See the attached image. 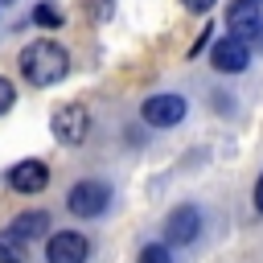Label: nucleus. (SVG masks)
<instances>
[{
    "label": "nucleus",
    "instance_id": "nucleus-1",
    "mask_svg": "<svg viewBox=\"0 0 263 263\" xmlns=\"http://www.w3.org/2000/svg\"><path fill=\"white\" fill-rule=\"evenodd\" d=\"M21 74H25L29 86H53V82H62L70 74V53L58 41L37 37L33 45L21 49Z\"/></svg>",
    "mask_w": 263,
    "mask_h": 263
},
{
    "label": "nucleus",
    "instance_id": "nucleus-2",
    "mask_svg": "<svg viewBox=\"0 0 263 263\" xmlns=\"http://www.w3.org/2000/svg\"><path fill=\"white\" fill-rule=\"evenodd\" d=\"M107 201H111V189H107L103 181H78V185L66 193V205H70V214H78V218H99V214L107 210Z\"/></svg>",
    "mask_w": 263,
    "mask_h": 263
},
{
    "label": "nucleus",
    "instance_id": "nucleus-3",
    "mask_svg": "<svg viewBox=\"0 0 263 263\" xmlns=\"http://www.w3.org/2000/svg\"><path fill=\"white\" fill-rule=\"evenodd\" d=\"M210 66H214L218 74H242V70L251 66V45L238 41L234 33H226L222 41H214V49H210Z\"/></svg>",
    "mask_w": 263,
    "mask_h": 263
},
{
    "label": "nucleus",
    "instance_id": "nucleus-4",
    "mask_svg": "<svg viewBox=\"0 0 263 263\" xmlns=\"http://www.w3.org/2000/svg\"><path fill=\"white\" fill-rule=\"evenodd\" d=\"M86 132H90V115H86L82 103H66V107L53 111V136H58V144L74 148V144L86 140Z\"/></svg>",
    "mask_w": 263,
    "mask_h": 263
},
{
    "label": "nucleus",
    "instance_id": "nucleus-5",
    "mask_svg": "<svg viewBox=\"0 0 263 263\" xmlns=\"http://www.w3.org/2000/svg\"><path fill=\"white\" fill-rule=\"evenodd\" d=\"M140 115L152 127H173V123L185 119V99L181 95H148L144 107H140Z\"/></svg>",
    "mask_w": 263,
    "mask_h": 263
},
{
    "label": "nucleus",
    "instance_id": "nucleus-6",
    "mask_svg": "<svg viewBox=\"0 0 263 263\" xmlns=\"http://www.w3.org/2000/svg\"><path fill=\"white\" fill-rule=\"evenodd\" d=\"M197 230H201L197 205H177V210L164 218V242H173V247H189V242L197 238Z\"/></svg>",
    "mask_w": 263,
    "mask_h": 263
},
{
    "label": "nucleus",
    "instance_id": "nucleus-7",
    "mask_svg": "<svg viewBox=\"0 0 263 263\" xmlns=\"http://www.w3.org/2000/svg\"><path fill=\"white\" fill-rule=\"evenodd\" d=\"M86 255H90V242L78 230H58L45 242V259L49 263H86Z\"/></svg>",
    "mask_w": 263,
    "mask_h": 263
},
{
    "label": "nucleus",
    "instance_id": "nucleus-8",
    "mask_svg": "<svg viewBox=\"0 0 263 263\" xmlns=\"http://www.w3.org/2000/svg\"><path fill=\"white\" fill-rule=\"evenodd\" d=\"M226 29L238 37V41H263V12H259V4H234L230 12H226Z\"/></svg>",
    "mask_w": 263,
    "mask_h": 263
},
{
    "label": "nucleus",
    "instance_id": "nucleus-9",
    "mask_svg": "<svg viewBox=\"0 0 263 263\" xmlns=\"http://www.w3.org/2000/svg\"><path fill=\"white\" fill-rule=\"evenodd\" d=\"M8 185H12L16 193H41V189L49 185V168H45L41 160H21V164H12Z\"/></svg>",
    "mask_w": 263,
    "mask_h": 263
},
{
    "label": "nucleus",
    "instance_id": "nucleus-10",
    "mask_svg": "<svg viewBox=\"0 0 263 263\" xmlns=\"http://www.w3.org/2000/svg\"><path fill=\"white\" fill-rule=\"evenodd\" d=\"M8 230H16V234L29 242V238H37V234H45V230H49V214H45V210H29V214H16V222H12Z\"/></svg>",
    "mask_w": 263,
    "mask_h": 263
},
{
    "label": "nucleus",
    "instance_id": "nucleus-11",
    "mask_svg": "<svg viewBox=\"0 0 263 263\" xmlns=\"http://www.w3.org/2000/svg\"><path fill=\"white\" fill-rule=\"evenodd\" d=\"M0 263H29V247L16 230H0Z\"/></svg>",
    "mask_w": 263,
    "mask_h": 263
},
{
    "label": "nucleus",
    "instance_id": "nucleus-12",
    "mask_svg": "<svg viewBox=\"0 0 263 263\" xmlns=\"http://www.w3.org/2000/svg\"><path fill=\"white\" fill-rule=\"evenodd\" d=\"M33 21H37L41 29H58V25H62V12L49 8V4H37V8H33Z\"/></svg>",
    "mask_w": 263,
    "mask_h": 263
},
{
    "label": "nucleus",
    "instance_id": "nucleus-13",
    "mask_svg": "<svg viewBox=\"0 0 263 263\" xmlns=\"http://www.w3.org/2000/svg\"><path fill=\"white\" fill-rule=\"evenodd\" d=\"M140 263H173V255H168L164 242H148V247L140 251Z\"/></svg>",
    "mask_w": 263,
    "mask_h": 263
},
{
    "label": "nucleus",
    "instance_id": "nucleus-14",
    "mask_svg": "<svg viewBox=\"0 0 263 263\" xmlns=\"http://www.w3.org/2000/svg\"><path fill=\"white\" fill-rule=\"evenodd\" d=\"M12 99H16V90H12V82L8 78H0V115L12 107Z\"/></svg>",
    "mask_w": 263,
    "mask_h": 263
},
{
    "label": "nucleus",
    "instance_id": "nucleus-15",
    "mask_svg": "<svg viewBox=\"0 0 263 263\" xmlns=\"http://www.w3.org/2000/svg\"><path fill=\"white\" fill-rule=\"evenodd\" d=\"M90 16L95 21H107L111 16V0H90Z\"/></svg>",
    "mask_w": 263,
    "mask_h": 263
},
{
    "label": "nucleus",
    "instance_id": "nucleus-16",
    "mask_svg": "<svg viewBox=\"0 0 263 263\" xmlns=\"http://www.w3.org/2000/svg\"><path fill=\"white\" fill-rule=\"evenodd\" d=\"M181 4H185L189 12H210V8H214V0H181Z\"/></svg>",
    "mask_w": 263,
    "mask_h": 263
},
{
    "label": "nucleus",
    "instance_id": "nucleus-17",
    "mask_svg": "<svg viewBox=\"0 0 263 263\" xmlns=\"http://www.w3.org/2000/svg\"><path fill=\"white\" fill-rule=\"evenodd\" d=\"M255 210L263 214V173H259V181H255Z\"/></svg>",
    "mask_w": 263,
    "mask_h": 263
},
{
    "label": "nucleus",
    "instance_id": "nucleus-18",
    "mask_svg": "<svg viewBox=\"0 0 263 263\" xmlns=\"http://www.w3.org/2000/svg\"><path fill=\"white\" fill-rule=\"evenodd\" d=\"M242 4H263V0H242Z\"/></svg>",
    "mask_w": 263,
    "mask_h": 263
},
{
    "label": "nucleus",
    "instance_id": "nucleus-19",
    "mask_svg": "<svg viewBox=\"0 0 263 263\" xmlns=\"http://www.w3.org/2000/svg\"><path fill=\"white\" fill-rule=\"evenodd\" d=\"M0 4H16V0H0Z\"/></svg>",
    "mask_w": 263,
    "mask_h": 263
}]
</instances>
